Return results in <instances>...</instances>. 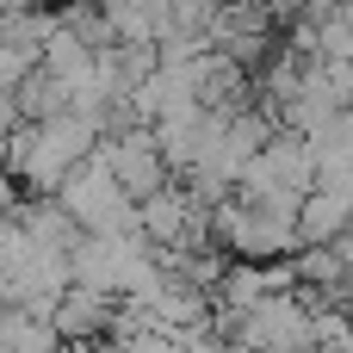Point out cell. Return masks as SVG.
<instances>
[{"mask_svg": "<svg viewBox=\"0 0 353 353\" xmlns=\"http://www.w3.org/2000/svg\"><path fill=\"white\" fill-rule=\"evenodd\" d=\"M105 143V130L93 124V118H81V112H62V118H50V124H25L12 143H6V174L25 186V192H62V180L93 155Z\"/></svg>", "mask_w": 353, "mask_h": 353, "instance_id": "1", "label": "cell"}, {"mask_svg": "<svg viewBox=\"0 0 353 353\" xmlns=\"http://www.w3.org/2000/svg\"><path fill=\"white\" fill-rule=\"evenodd\" d=\"M99 155L112 161L118 186H124L137 205H143V199H155V192H168V180H174V168H168V155H161L155 130H137V124H124L118 137H105V143H99Z\"/></svg>", "mask_w": 353, "mask_h": 353, "instance_id": "2", "label": "cell"}, {"mask_svg": "<svg viewBox=\"0 0 353 353\" xmlns=\"http://www.w3.org/2000/svg\"><path fill=\"white\" fill-rule=\"evenodd\" d=\"M341 236H353V192L347 186H316L298 211V242L304 248H335Z\"/></svg>", "mask_w": 353, "mask_h": 353, "instance_id": "3", "label": "cell"}, {"mask_svg": "<svg viewBox=\"0 0 353 353\" xmlns=\"http://www.w3.org/2000/svg\"><path fill=\"white\" fill-rule=\"evenodd\" d=\"M112 310H118V298L74 285V292L56 304V335H62L68 347H74V341H99V335H105V323H112Z\"/></svg>", "mask_w": 353, "mask_h": 353, "instance_id": "4", "label": "cell"}, {"mask_svg": "<svg viewBox=\"0 0 353 353\" xmlns=\"http://www.w3.org/2000/svg\"><path fill=\"white\" fill-rule=\"evenodd\" d=\"M12 192H19V180H12V174H6V161H0V217H12V211L25 205V199H12Z\"/></svg>", "mask_w": 353, "mask_h": 353, "instance_id": "5", "label": "cell"}, {"mask_svg": "<svg viewBox=\"0 0 353 353\" xmlns=\"http://www.w3.org/2000/svg\"><path fill=\"white\" fill-rule=\"evenodd\" d=\"M192 353H230V347H205V341H199V347H192Z\"/></svg>", "mask_w": 353, "mask_h": 353, "instance_id": "6", "label": "cell"}, {"mask_svg": "<svg viewBox=\"0 0 353 353\" xmlns=\"http://www.w3.org/2000/svg\"><path fill=\"white\" fill-rule=\"evenodd\" d=\"M279 6H316V0H279Z\"/></svg>", "mask_w": 353, "mask_h": 353, "instance_id": "7", "label": "cell"}, {"mask_svg": "<svg viewBox=\"0 0 353 353\" xmlns=\"http://www.w3.org/2000/svg\"><path fill=\"white\" fill-rule=\"evenodd\" d=\"M0 223H6V217H0Z\"/></svg>", "mask_w": 353, "mask_h": 353, "instance_id": "8", "label": "cell"}]
</instances>
